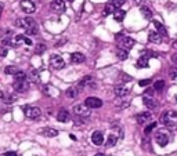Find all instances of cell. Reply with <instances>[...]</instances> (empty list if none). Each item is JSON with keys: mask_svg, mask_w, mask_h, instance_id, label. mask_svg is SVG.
Segmentation results:
<instances>
[{"mask_svg": "<svg viewBox=\"0 0 177 156\" xmlns=\"http://www.w3.org/2000/svg\"><path fill=\"white\" fill-rule=\"evenodd\" d=\"M160 122L165 126L173 127L177 123V112H175V111H166V112H163L162 116H160Z\"/></svg>", "mask_w": 177, "mask_h": 156, "instance_id": "cell-1", "label": "cell"}, {"mask_svg": "<svg viewBox=\"0 0 177 156\" xmlns=\"http://www.w3.org/2000/svg\"><path fill=\"white\" fill-rule=\"evenodd\" d=\"M15 25H17L18 28H22V29H29V28L35 26V25H37L36 22H35L33 18L31 17H27V18H18L17 21H15Z\"/></svg>", "mask_w": 177, "mask_h": 156, "instance_id": "cell-2", "label": "cell"}, {"mask_svg": "<svg viewBox=\"0 0 177 156\" xmlns=\"http://www.w3.org/2000/svg\"><path fill=\"white\" fill-rule=\"evenodd\" d=\"M22 109H24L25 116H28L29 119H39L40 115H42V111L37 106H29V105H27V106H24Z\"/></svg>", "mask_w": 177, "mask_h": 156, "instance_id": "cell-3", "label": "cell"}, {"mask_svg": "<svg viewBox=\"0 0 177 156\" xmlns=\"http://www.w3.org/2000/svg\"><path fill=\"white\" fill-rule=\"evenodd\" d=\"M118 44L122 50H126L127 51L129 49H131L136 44V42H134V39H131L129 36H122V37H118Z\"/></svg>", "mask_w": 177, "mask_h": 156, "instance_id": "cell-4", "label": "cell"}, {"mask_svg": "<svg viewBox=\"0 0 177 156\" xmlns=\"http://www.w3.org/2000/svg\"><path fill=\"white\" fill-rule=\"evenodd\" d=\"M73 112H75V115L78 117H89L90 115V111H89V108L86 106L85 104H78V105H75L73 106Z\"/></svg>", "mask_w": 177, "mask_h": 156, "instance_id": "cell-5", "label": "cell"}, {"mask_svg": "<svg viewBox=\"0 0 177 156\" xmlns=\"http://www.w3.org/2000/svg\"><path fill=\"white\" fill-rule=\"evenodd\" d=\"M155 141L159 146H166L169 144V134H167V131H165V130L158 131L155 134Z\"/></svg>", "mask_w": 177, "mask_h": 156, "instance_id": "cell-6", "label": "cell"}, {"mask_svg": "<svg viewBox=\"0 0 177 156\" xmlns=\"http://www.w3.org/2000/svg\"><path fill=\"white\" fill-rule=\"evenodd\" d=\"M85 105L89 108V109H97V108L102 106V101L97 97H87L85 100Z\"/></svg>", "mask_w": 177, "mask_h": 156, "instance_id": "cell-7", "label": "cell"}, {"mask_svg": "<svg viewBox=\"0 0 177 156\" xmlns=\"http://www.w3.org/2000/svg\"><path fill=\"white\" fill-rule=\"evenodd\" d=\"M50 65L53 66L54 69H62L65 66V61L62 59L61 55H57V54H53L50 57Z\"/></svg>", "mask_w": 177, "mask_h": 156, "instance_id": "cell-8", "label": "cell"}, {"mask_svg": "<svg viewBox=\"0 0 177 156\" xmlns=\"http://www.w3.org/2000/svg\"><path fill=\"white\" fill-rule=\"evenodd\" d=\"M20 6H21L22 11L27 12V14H33L36 11V6H35V3L32 0H22L20 3Z\"/></svg>", "mask_w": 177, "mask_h": 156, "instance_id": "cell-9", "label": "cell"}, {"mask_svg": "<svg viewBox=\"0 0 177 156\" xmlns=\"http://www.w3.org/2000/svg\"><path fill=\"white\" fill-rule=\"evenodd\" d=\"M65 8H66V4L64 0H53V3H51V10L58 12V14L65 11Z\"/></svg>", "mask_w": 177, "mask_h": 156, "instance_id": "cell-10", "label": "cell"}, {"mask_svg": "<svg viewBox=\"0 0 177 156\" xmlns=\"http://www.w3.org/2000/svg\"><path fill=\"white\" fill-rule=\"evenodd\" d=\"M12 87H14V90L17 91V93H25V91L29 88V83H28L27 80H21V82L15 80Z\"/></svg>", "mask_w": 177, "mask_h": 156, "instance_id": "cell-11", "label": "cell"}, {"mask_svg": "<svg viewBox=\"0 0 177 156\" xmlns=\"http://www.w3.org/2000/svg\"><path fill=\"white\" fill-rule=\"evenodd\" d=\"M148 39H150L151 43H155V44H160L163 42V36L160 33H158V32H150V35H148Z\"/></svg>", "mask_w": 177, "mask_h": 156, "instance_id": "cell-12", "label": "cell"}, {"mask_svg": "<svg viewBox=\"0 0 177 156\" xmlns=\"http://www.w3.org/2000/svg\"><path fill=\"white\" fill-rule=\"evenodd\" d=\"M91 141H93V144L94 145H101L102 142H104V135H102V133L101 131H94L91 134Z\"/></svg>", "mask_w": 177, "mask_h": 156, "instance_id": "cell-13", "label": "cell"}, {"mask_svg": "<svg viewBox=\"0 0 177 156\" xmlns=\"http://www.w3.org/2000/svg\"><path fill=\"white\" fill-rule=\"evenodd\" d=\"M151 120V113L150 112H143L137 115V123L138 125H145L147 122Z\"/></svg>", "mask_w": 177, "mask_h": 156, "instance_id": "cell-14", "label": "cell"}, {"mask_svg": "<svg viewBox=\"0 0 177 156\" xmlns=\"http://www.w3.org/2000/svg\"><path fill=\"white\" fill-rule=\"evenodd\" d=\"M115 94H116L118 97H126L129 94V87H126L125 84H119L115 87Z\"/></svg>", "mask_w": 177, "mask_h": 156, "instance_id": "cell-15", "label": "cell"}, {"mask_svg": "<svg viewBox=\"0 0 177 156\" xmlns=\"http://www.w3.org/2000/svg\"><path fill=\"white\" fill-rule=\"evenodd\" d=\"M71 61L73 64H82L86 61V57H85V54H82V53H73L72 55H71Z\"/></svg>", "mask_w": 177, "mask_h": 156, "instance_id": "cell-16", "label": "cell"}, {"mask_svg": "<svg viewBox=\"0 0 177 156\" xmlns=\"http://www.w3.org/2000/svg\"><path fill=\"white\" fill-rule=\"evenodd\" d=\"M57 120L61 123H65L69 120V112L66 109H61L58 113H57Z\"/></svg>", "mask_w": 177, "mask_h": 156, "instance_id": "cell-17", "label": "cell"}, {"mask_svg": "<svg viewBox=\"0 0 177 156\" xmlns=\"http://www.w3.org/2000/svg\"><path fill=\"white\" fill-rule=\"evenodd\" d=\"M143 102H144V105H145V106L148 108V109H155V108H156V105H158V104H156V101L154 100V98L147 97V95L143 98Z\"/></svg>", "mask_w": 177, "mask_h": 156, "instance_id": "cell-18", "label": "cell"}, {"mask_svg": "<svg viewBox=\"0 0 177 156\" xmlns=\"http://www.w3.org/2000/svg\"><path fill=\"white\" fill-rule=\"evenodd\" d=\"M42 134L44 137H49V138H53V137H57L58 135V131L56 129H50V127H46V129L42 130Z\"/></svg>", "mask_w": 177, "mask_h": 156, "instance_id": "cell-19", "label": "cell"}, {"mask_svg": "<svg viewBox=\"0 0 177 156\" xmlns=\"http://www.w3.org/2000/svg\"><path fill=\"white\" fill-rule=\"evenodd\" d=\"M140 12H141V15H143L145 20H151V18H152V15H154L152 11H151L148 7H145V6H141V7H140Z\"/></svg>", "mask_w": 177, "mask_h": 156, "instance_id": "cell-20", "label": "cell"}, {"mask_svg": "<svg viewBox=\"0 0 177 156\" xmlns=\"http://www.w3.org/2000/svg\"><path fill=\"white\" fill-rule=\"evenodd\" d=\"M152 26H155V31L158 32V33L162 35V36L166 33V28L163 26V25L160 24L159 21H152Z\"/></svg>", "mask_w": 177, "mask_h": 156, "instance_id": "cell-21", "label": "cell"}, {"mask_svg": "<svg viewBox=\"0 0 177 156\" xmlns=\"http://www.w3.org/2000/svg\"><path fill=\"white\" fill-rule=\"evenodd\" d=\"M148 66V57L147 55H141L137 59V68H147Z\"/></svg>", "mask_w": 177, "mask_h": 156, "instance_id": "cell-22", "label": "cell"}, {"mask_svg": "<svg viewBox=\"0 0 177 156\" xmlns=\"http://www.w3.org/2000/svg\"><path fill=\"white\" fill-rule=\"evenodd\" d=\"M125 15H126V11H125V10H116L114 12V18H115V21H118V22L123 21Z\"/></svg>", "mask_w": 177, "mask_h": 156, "instance_id": "cell-23", "label": "cell"}, {"mask_svg": "<svg viewBox=\"0 0 177 156\" xmlns=\"http://www.w3.org/2000/svg\"><path fill=\"white\" fill-rule=\"evenodd\" d=\"M116 141H118V138H116V135L115 134H109L108 135V139H107V145L108 148H111V146H115L116 145Z\"/></svg>", "mask_w": 177, "mask_h": 156, "instance_id": "cell-24", "label": "cell"}, {"mask_svg": "<svg viewBox=\"0 0 177 156\" xmlns=\"http://www.w3.org/2000/svg\"><path fill=\"white\" fill-rule=\"evenodd\" d=\"M65 94H66V97L68 98H75V97H78L79 91H78V88H75V87H69Z\"/></svg>", "mask_w": 177, "mask_h": 156, "instance_id": "cell-25", "label": "cell"}, {"mask_svg": "<svg viewBox=\"0 0 177 156\" xmlns=\"http://www.w3.org/2000/svg\"><path fill=\"white\" fill-rule=\"evenodd\" d=\"M111 12H115V7L111 4V3H109V4L105 6L104 11H102V15H104V17H107V15H109V14H111Z\"/></svg>", "mask_w": 177, "mask_h": 156, "instance_id": "cell-26", "label": "cell"}, {"mask_svg": "<svg viewBox=\"0 0 177 156\" xmlns=\"http://www.w3.org/2000/svg\"><path fill=\"white\" fill-rule=\"evenodd\" d=\"M17 72H18L17 66L10 65V66H6V68H4V73H6V75H15Z\"/></svg>", "mask_w": 177, "mask_h": 156, "instance_id": "cell-27", "label": "cell"}, {"mask_svg": "<svg viewBox=\"0 0 177 156\" xmlns=\"http://www.w3.org/2000/svg\"><path fill=\"white\" fill-rule=\"evenodd\" d=\"M25 40V36L24 35H17V36H14V40L11 42V44H14V46H18V44H21L22 42Z\"/></svg>", "mask_w": 177, "mask_h": 156, "instance_id": "cell-28", "label": "cell"}, {"mask_svg": "<svg viewBox=\"0 0 177 156\" xmlns=\"http://www.w3.org/2000/svg\"><path fill=\"white\" fill-rule=\"evenodd\" d=\"M116 55H118V58L119 59H122V61H125V59H127V51L126 50H122V49H119L118 50V53H116Z\"/></svg>", "mask_w": 177, "mask_h": 156, "instance_id": "cell-29", "label": "cell"}, {"mask_svg": "<svg viewBox=\"0 0 177 156\" xmlns=\"http://www.w3.org/2000/svg\"><path fill=\"white\" fill-rule=\"evenodd\" d=\"M14 76H15V80H18V82H21V80H27V73L22 72V71H18Z\"/></svg>", "mask_w": 177, "mask_h": 156, "instance_id": "cell-30", "label": "cell"}, {"mask_svg": "<svg viewBox=\"0 0 177 156\" xmlns=\"http://www.w3.org/2000/svg\"><path fill=\"white\" fill-rule=\"evenodd\" d=\"M163 87H165V82L163 80H156L155 84H154V90H156V91L163 90Z\"/></svg>", "mask_w": 177, "mask_h": 156, "instance_id": "cell-31", "label": "cell"}, {"mask_svg": "<svg viewBox=\"0 0 177 156\" xmlns=\"http://www.w3.org/2000/svg\"><path fill=\"white\" fill-rule=\"evenodd\" d=\"M169 76L172 80H177V66H172V68H170Z\"/></svg>", "mask_w": 177, "mask_h": 156, "instance_id": "cell-32", "label": "cell"}, {"mask_svg": "<svg viewBox=\"0 0 177 156\" xmlns=\"http://www.w3.org/2000/svg\"><path fill=\"white\" fill-rule=\"evenodd\" d=\"M44 51H46V46H44V44H37V46H36V49H35V54H39V55H40V54H43Z\"/></svg>", "mask_w": 177, "mask_h": 156, "instance_id": "cell-33", "label": "cell"}, {"mask_svg": "<svg viewBox=\"0 0 177 156\" xmlns=\"http://www.w3.org/2000/svg\"><path fill=\"white\" fill-rule=\"evenodd\" d=\"M156 127V122H152V123H150V125H148L145 129H144V133H145V134H150L151 131H152L154 129H155Z\"/></svg>", "mask_w": 177, "mask_h": 156, "instance_id": "cell-34", "label": "cell"}, {"mask_svg": "<svg viewBox=\"0 0 177 156\" xmlns=\"http://www.w3.org/2000/svg\"><path fill=\"white\" fill-rule=\"evenodd\" d=\"M25 32H27V35H36L39 32V28H37V25H35V26L29 28V29H27Z\"/></svg>", "mask_w": 177, "mask_h": 156, "instance_id": "cell-35", "label": "cell"}, {"mask_svg": "<svg viewBox=\"0 0 177 156\" xmlns=\"http://www.w3.org/2000/svg\"><path fill=\"white\" fill-rule=\"evenodd\" d=\"M111 4L114 6L115 8H119V7H122V4H125V0H112Z\"/></svg>", "mask_w": 177, "mask_h": 156, "instance_id": "cell-36", "label": "cell"}, {"mask_svg": "<svg viewBox=\"0 0 177 156\" xmlns=\"http://www.w3.org/2000/svg\"><path fill=\"white\" fill-rule=\"evenodd\" d=\"M31 79L33 82H39V75H37V71H35V69H33V71L31 72Z\"/></svg>", "mask_w": 177, "mask_h": 156, "instance_id": "cell-37", "label": "cell"}, {"mask_svg": "<svg viewBox=\"0 0 177 156\" xmlns=\"http://www.w3.org/2000/svg\"><path fill=\"white\" fill-rule=\"evenodd\" d=\"M150 83H151V79H143V80L138 82V84H140L141 87H144V86H148Z\"/></svg>", "mask_w": 177, "mask_h": 156, "instance_id": "cell-38", "label": "cell"}, {"mask_svg": "<svg viewBox=\"0 0 177 156\" xmlns=\"http://www.w3.org/2000/svg\"><path fill=\"white\" fill-rule=\"evenodd\" d=\"M7 53H8L7 49H4V47H2V49H0V57H6V55H7Z\"/></svg>", "mask_w": 177, "mask_h": 156, "instance_id": "cell-39", "label": "cell"}, {"mask_svg": "<svg viewBox=\"0 0 177 156\" xmlns=\"http://www.w3.org/2000/svg\"><path fill=\"white\" fill-rule=\"evenodd\" d=\"M133 2H134V3H136V4H137V6H140V7H141V6H143V4H144V3H145V2H147V0H133Z\"/></svg>", "mask_w": 177, "mask_h": 156, "instance_id": "cell-40", "label": "cell"}, {"mask_svg": "<svg viewBox=\"0 0 177 156\" xmlns=\"http://www.w3.org/2000/svg\"><path fill=\"white\" fill-rule=\"evenodd\" d=\"M24 43H25V44H28V46H31V44H32V40H31V39H28V37H25Z\"/></svg>", "mask_w": 177, "mask_h": 156, "instance_id": "cell-41", "label": "cell"}, {"mask_svg": "<svg viewBox=\"0 0 177 156\" xmlns=\"http://www.w3.org/2000/svg\"><path fill=\"white\" fill-rule=\"evenodd\" d=\"M3 10H4V6H3V3L0 2V18H2V14H3Z\"/></svg>", "mask_w": 177, "mask_h": 156, "instance_id": "cell-42", "label": "cell"}, {"mask_svg": "<svg viewBox=\"0 0 177 156\" xmlns=\"http://www.w3.org/2000/svg\"><path fill=\"white\" fill-rule=\"evenodd\" d=\"M4 156H17V154L15 152H6Z\"/></svg>", "mask_w": 177, "mask_h": 156, "instance_id": "cell-43", "label": "cell"}, {"mask_svg": "<svg viewBox=\"0 0 177 156\" xmlns=\"http://www.w3.org/2000/svg\"><path fill=\"white\" fill-rule=\"evenodd\" d=\"M0 100H4V93L3 91H0Z\"/></svg>", "mask_w": 177, "mask_h": 156, "instance_id": "cell-44", "label": "cell"}, {"mask_svg": "<svg viewBox=\"0 0 177 156\" xmlns=\"http://www.w3.org/2000/svg\"><path fill=\"white\" fill-rule=\"evenodd\" d=\"M173 49L177 50V40H175V42H173Z\"/></svg>", "mask_w": 177, "mask_h": 156, "instance_id": "cell-45", "label": "cell"}, {"mask_svg": "<svg viewBox=\"0 0 177 156\" xmlns=\"http://www.w3.org/2000/svg\"><path fill=\"white\" fill-rule=\"evenodd\" d=\"M173 61L177 62V57H176V55H173Z\"/></svg>", "mask_w": 177, "mask_h": 156, "instance_id": "cell-46", "label": "cell"}, {"mask_svg": "<svg viewBox=\"0 0 177 156\" xmlns=\"http://www.w3.org/2000/svg\"><path fill=\"white\" fill-rule=\"evenodd\" d=\"M96 156H105V155H104V154H97Z\"/></svg>", "mask_w": 177, "mask_h": 156, "instance_id": "cell-47", "label": "cell"}, {"mask_svg": "<svg viewBox=\"0 0 177 156\" xmlns=\"http://www.w3.org/2000/svg\"><path fill=\"white\" fill-rule=\"evenodd\" d=\"M66 2H69V3H72V2H73V0H66Z\"/></svg>", "mask_w": 177, "mask_h": 156, "instance_id": "cell-48", "label": "cell"}]
</instances>
